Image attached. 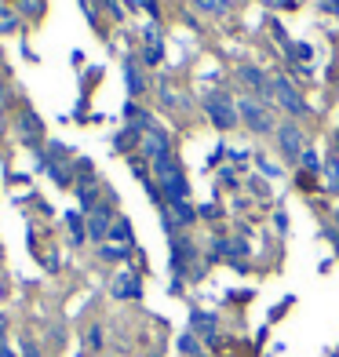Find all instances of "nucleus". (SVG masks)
Wrapping results in <instances>:
<instances>
[{
    "label": "nucleus",
    "instance_id": "obj_1",
    "mask_svg": "<svg viewBox=\"0 0 339 357\" xmlns=\"http://www.w3.org/2000/svg\"><path fill=\"white\" fill-rule=\"evenodd\" d=\"M153 183H157V190H165V201H186L190 197L186 172H183V165H179L175 153H168L165 160L153 165Z\"/></svg>",
    "mask_w": 339,
    "mask_h": 357
},
{
    "label": "nucleus",
    "instance_id": "obj_2",
    "mask_svg": "<svg viewBox=\"0 0 339 357\" xmlns=\"http://www.w3.org/2000/svg\"><path fill=\"white\" fill-rule=\"evenodd\" d=\"M237 113H241V124L248 128L252 135H273L278 132V117H273V109L259 99H237Z\"/></svg>",
    "mask_w": 339,
    "mask_h": 357
},
{
    "label": "nucleus",
    "instance_id": "obj_3",
    "mask_svg": "<svg viewBox=\"0 0 339 357\" xmlns=\"http://www.w3.org/2000/svg\"><path fill=\"white\" fill-rule=\"evenodd\" d=\"M273 102H281V109H285L292 121H306V117H310V102L303 99L299 88H296L285 73L273 77Z\"/></svg>",
    "mask_w": 339,
    "mask_h": 357
},
{
    "label": "nucleus",
    "instance_id": "obj_4",
    "mask_svg": "<svg viewBox=\"0 0 339 357\" xmlns=\"http://www.w3.org/2000/svg\"><path fill=\"white\" fill-rule=\"evenodd\" d=\"M204 113H208V121L216 124V132H230V128H237L241 121V113H237V99H230L226 91H212L204 99Z\"/></svg>",
    "mask_w": 339,
    "mask_h": 357
},
{
    "label": "nucleus",
    "instance_id": "obj_5",
    "mask_svg": "<svg viewBox=\"0 0 339 357\" xmlns=\"http://www.w3.org/2000/svg\"><path fill=\"white\" fill-rule=\"evenodd\" d=\"M273 139H278V150L285 160H299V153L306 150V132L296 124V121H288V124H278V132H273Z\"/></svg>",
    "mask_w": 339,
    "mask_h": 357
},
{
    "label": "nucleus",
    "instance_id": "obj_6",
    "mask_svg": "<svg viewBox=\"0 0 339 357\" xmlns=\"http://www.w3.org/2000/svg\"><path fill=\"white\" fill-rule=\"evenodd\" d=\"M139 150H142V160H150V165H157V160H165L172 153V142H168V132L160 124H150L146 132H142V142H139Z\"/></svg>",
    "mask_w": 339,
    "mask_h": 357
},
{
    "label": "nucleus",
    "instance_id": "obj_7",
    "mask_svg": "<svg viewBox=\"0 0 339 357\" xmlns=\"http://www.w3.org/2000/svg\"><path fill=\"white\" fill-rule=\"evenodd\" d=\"M113 219H117V215H113V208H110L106 201H99V204L88 212V237L99 241V245H106L110 230H113Z\"/></svg>",
    "mask_w": 339,
    "mask_h": 357
},
{
    "label": "nucleus",
    "instance_id": "obj_8",
    "mask_svg": "<svg viewBox=\"0 0 339 357\" xmlns=\"http://www.w3.org/2000/svg\"><path fill=\"white\" fill-rule=\"evenodd\" d=\"M193 241L190 237H183V234H175L172 237V270H175V278H183V273H190V266H193Z\"/></svg>",
    "mask_w": 339,
    "mask_h": 357
},
{
    "label": "nucleus",
    "instance_id": "obj_9",
    "mask_svg": "<svg viewBox=\"0 0 339 357\" xmlns=\"http://www.w3.org/2000/svg\"><path fill=\"white\" fill-rule=\"evenodd\" d=\"M19 139L26 146H33V150H40V142H44V124L33 109H22V117H19Z\"/></svg>",
    "mask_w": 339,
    "mask_h": 357
},
{
    "label": "nucleus",
    "instance_id": "obj_10",
    "mask_svg": "<svg viewBox=\"0 0 339 357\" xmlns=\"http://www.w3.org/2000/svg\"><path fill=\"white\" fill-rule=\"evenodd\" d=\"M142 37H146V47H142V62H146V66H157V62L165 59V33H160L157 22H150L146 29H142Z\"/></svg>",
    "mask_w": 339,
    "mask_h": 357
},
{
    "label": "nucleus",
    "instance_id": "obj_11",
    "mask_svg": "<svg viewBox=\"0 0 339 357\" xmlns=\"http://www.w3.org/2000/svg\"><path fill=\"white\" fill-rule=\"evenodd\" d=\"M62 153H66L62 146H52V153L44 157V168L52 172V178H55L59 186H70V165H73V160H66Z\"/></svg>",
    "mask_w": 339,
    "mask_h": 357
},
{
    "label": "nucleus",
    "instance_id": "obj_12",
    "mask_svg": "<svg viewBox=\"0 0 339 357\" xmlns=\"http://www.w3.org/2000/svg\"><path fill=\"white\" fill-rule=\"evenodd\" d=\"M110 291H113V299H139L142 296V284H139L135 273H117L113 284H110Z\"/></svg>",
    "mask_w": 339,
    "mask_h": 357
},
{
    "label": "nucleus",
    "instance_id": "obj_13",
    "mask_svg": "<svg viewBox=\"0 0 339 357\" xmlns=\"http://www.w3.org/2000/svg\"><path fill=\"white\" fill-rule=\"evenodd\" d=\"M77 201L84 204L88 212H91L95 204H99V183H95L91 175H80V178H77Z\"/></svg>",
    "mask_w": 339,
    "mask_h": 357
},
{
    "label": "nucleus",
    "instance_id": "obj_14",
    "mask_svg": "<svg viewBox=\"0 0 339 357\" xmlns=\"http://www.w3.org/2000/svg\"><path fill=\"white\" fill-rule=\"evenodd\" d=\"M124 84H128V91L132 95H142V88H146V80H142V70H139V62L128 55L124 59Z\"/></svg>",
    "mask_w": 339,
    "mask_h": 357
},
{
    "label": "nucleus",
    "instance_id": "obj_15",
    "mask_svg": "<svg viewBox=\"0 0 339 357\" xmlns=\"http://www.w3.org/2000/svg\"><path fill=\"white\" fill-rule=\"evenodd\" d=\"M190 324H193V332H197L204 343H216V314H193Z\"/></svg>",
    "mask_w": 339,
    "mask_h": 357
},
{
    "label": "nucleus",
    "instance_id": "obj_16",
    "mask_svg": "<svg viewBox=\"0 0 339 357\" xmlns=\"http://www.w3.org/2000/svg\"><path fill=\"white\" fill-rule=\"evenodd\" d=\"M66 226H70V234H73V245H80V241L88 237V219L80 215V212H70L66 215Z\"/></svg>",
    "mask_w": 339,
    "mask_h": 357
},
{
    "label": "nucleus",
    "instance_id": "obj_17",
    "mask_svg": "<svg viewBox=\"0 0 339 357\" xmlns=\"http://www.w3.org/2000/svg\"><path fill=\"white\" fill-rule=\"evenodd\" d=\"M139 142H142V132H139L135 124H128L124 132L113 139V146H117V150H132V146H139Z\"/></svg>",
    "mask_w": 339,
    "mask_h": 357
},
{
    "label": "nucleus",
    "instance_id": "obj_18",
    "mask_svg": "<svg viewBox=\"0 0 339 357\" xmlns=\"http://www.w3.org/2000/svg\"><path fill=\"white\" fill-rule=\"evenodd\" d=\"M44 11H47V0H19V15H26L29 22H37Z\"/></svg>",
    "mask_w": 339,
    "mask_h": 357
},
{
    "label": "nucleus",
    "instance_id": "obj_19",
    "mask_svg": "<svg viewBox=\"0 0 339 357\" xmlns=\"http://www.w3.org/2000/svg\"><path fill=\"white\" fill-rule=\"evenodd\" d=\"M15 29H19V11H11L8 4H0V37L15 33Z\"/></svg>",
    "mask_w": 339,
    "mask_h": 357
},
{
    "label": "nucleus",
    "instance_id": "obj_20",
    "mask_svg": "<svg viewBox=\"0 0 339 357\" xmlns=\"http://www.w3.org/2000/svg\"><path fill=\"white\" fill-rule=\"evenodd\" d=\"M110 237L117 241V245H132V226H128V219H113V230H110Z\"/></svg>",
    "mask_w": 339,
    "mask_h": 357
},
{
    "label": "nucleus",
    "instance_id": "obj_21",
    "mask_svg": "<svg viewBox=\"0 0 339 357\" xmlns=\"http://www.w3.org/2000/svg\"><path fill=\"white\" fill-rule=\"evenodd\" d=\"M99 255L103 259H113V263H121V259L132 255V245H110V241H106V245L99 248Z\"/></svg>",
    "mask_w": 339,
    "mask_h": 357
},
{
    "label": "nucleus",
    "instance_id": "obj_22",
    "mask_svg": "<svg viewBox=\"0 0 339 357\" xmlns=\"http://www.w3.org/2000/svg\"><path fill=\"white\" fill-rule=\"evenodd\" d=\"M299 168H303V172H310V175L321 172V160H317V153L310 150V146H306V150L299 153Z\"/></svg>",
    "mask_w": 339,
    "mask_h": 357
},
{
    "label": "nucleus",
    "instance_id": "obj_23",
    "mask_svg": "<svg viewBox=\"0 0 339 357\" xmlns=\"http://www.w3.org/2000/svg\"><path fill=\"white\" fill-rule=\"evenodd\" d=\"M160 102H165V106H186V102H183V95L175 91L168 80H160Z\"/></svg>",
    "mask_w": 339,
    "mask_h": 357
},
{
    "label": "nucleus",
    "instance_id": "obj_24",
    "mask_svg": "<svg viewBox=\"0 0 339 357\" xmlns=\"http://www.w3.org/2000/svg\"><path fill=\"white\" fill-rule=\"evenodd\" d=\"M128 165H132V175L139 178V183H150V168H146V160H142V157H132Z\"/></svg>",
    "mask_w": 339,
    "mask_h": 357
},
{
    "label": "nucleus",
    "instance_id": "obj_25",
    "mask_svg": "<svg viewBox=\"0 0 339 357\" xmlns=\"http://www.w3.org/2000/svg\"><path fill=\"white\" fill-rule=\"evenodd\" d=\"M201 11H208V15H223L226 11V0H193Z\"/></svg>",
    "mask_w": 339,
    "mask_h": 357
},
{
    "label": "nucleus",
    "instance_id": "obj_26",
    "mask_svg": "<svg viewBox=\"0 0 339 357\" xmlns=\"http://www.w3.org/2000/svg\"><path fill=\"white\" fill-rule=\"evenodd\" d=\"M325 175H329V186L339 190V157H332L329 165H325Z\"/></svg>",
    "mask_w": 339,
    "mask_h": 357
},
{
    "label": "nucleus",
    "instance_id": "obj_27",
    "mask_svg": "<svg viewBox=\"0 0 339 357\" xmlns=\"http://www.w3.org/2000/svg\"><path fill=\"white\" fill-rule=\"evenodd\" d=\"M179 350L193 357V354H201V343H197V339H190V335H183V339H179Z\"/></svg>",
    "mask_w": 339,
    "mask_h": 357
},
{
    "label": "nucleus",
    "instance_id": "obj_28",
    "mask_svg": "<svg viewBox=\"0 0 339 357\" xmlns=\"http://www.w3.org/2000/svg\"><path fill=\"white\" fill-rule=\"evenodd\" d=\"M288 66H292V73L299 80H310V62H288Z\"/></svg>",
    "mask_w": 339,
    "mask_h": 357
},
{
    "label": "nucleus",
    "instance_id": "obj_29",
    "mask_svg": "<svg viewBox=\"0 0 339 357\" xmlns=\"http://www.w3.org/2000/svg\"><path fill=\"white\" fill-rule=\"evenodd\" d=\"M103 8H110V19H124V11H121V0H103Z\"/></svg>",
    "mask_w": 339,
    "mask_h": 357
},
{
    "label": "nucleus",
    "instance_id": "obj_30",
    "mask_svg": "<svg viewBox=\"0 0 339 357\" xmlns=\"http://www.w3.org/2000/svg\"><path fill=\"white\" fill-rule=\"evenodd\" d=\"M8 102H11V91H8V84H4V80H0V113L8 109Z\"/></svg>",
    "mask_w": 339,
    "mask_h": 357
},
{
    "label": "nucleus",
    "instance_id": "obj_31",
    "mask_svg": "<svg viewBox=\"0 0 339 357\" xmlns=\"http://www.w3.org/2000/svg\"><path fill=\"white\" fill-rule=\"evenodd\" d=\"M259 168H263L266 175H281V168L273 165V160H266V157H259Z\"/></svg>",
    "mask_w": 339,
    "mask_h": 357
},
{
    "label": "nucleus",
    "instance_id": "obj_32",
    "mask_svg": "<svg viewBox=\"0 0 339 357\" xmlns=\"http://www.w3.org/2000/svg\"><path fill=\"white\" fill-rule=\"evenodd\" d=\"M22 357H40V350L29 343V339H22Z\"/></svg>",
    "mask_w": 339,
    "mask_h": 357
},
{
    "label": "nucleus",
    "instance_id": "obj_33",
    "mask_svg": "<svg viewBox=\"0 0 339 357\" xmlns=\"http://www.w3.org/2000/svg\"><path fill=\"white\" fill-rule=\"evenodd\" d=\"M197 215H204V219H216V215H219V208H216V204H204V208H197Z\"/></svg>",
    "mask_w": 339,
    "mask_h": 357
},
{
    "label": "nucleus",
    "instance_id": "obj_34",
    "mask_svg": "<svg viewBox=\"0 0 339 357\" xmlns=\"http://www.w3.org/2000/svg\"><path fill=\"white\" fill-rule=\"evenodd\" d=\"M299 186H303V190H314V175L303 172V175H299Z\"/></svg>",
    "mask_w": 339,
    "mask_h": 357
},
{
    "label": "nucleus",
    "instance_id": "obj_35",
    "mask_svg": "<svg viewBox=\"0 0 339 357\" xmlns=\"http://www.w3.org/2000/svg\"><path fill=\"white\" fill-rule=\"evenodd\" d=\"M219 183H226V186H237V178H234V172H223V175H219Z\"/></svg>",
    "mask_w": 339,
    "mask_h": 357
},
{
    "label": "nucleus",
    "instance_id": "obj_36",
    "mask_svg": "<svg viewBox=\"0 0 339 357\" xmlns=\"http://www.w3.org/2000/svg\"><path fill=\"white\" fill-rule=\"evenodd\" d=\"M266 4H270V8H292L296 0H266Z\"/></svg>",
    "mask_w": 339,
    "mask_h": 357
},
{
    "label": "nucleus",
    "instance_id": "obj_37",
    "mask_svg": "<svg viewBox=\"0 0 339 357\" xmlns=\"http://www.w3.org/2000/svg\"><path fill=\"white\" fill-rule=\"evenodd\" d=\"M273 219H278V230H288V215H285V212H278Z\"/></svg>",
    "mask_w": 339,
    "mask_h": 357
},
{
    "label": "nucleus",
    "instance_id": "obj_38",
    "mask_svg": "<svg viewBox=\"0 0 339 357\" xmlns=\"http://www.w3.org/2000/svg\"><path fill=\"white\" fill-rule=\"evenodd\" d=\"M142 4H146V11L153 15V19H157V15H160V11H157V0H142Z\"/></svg>",
    "mask_w": 339,
    "mask_h": 357
},
{
    "label": "nucleus",
    "instance_id": "obj_39",
    "mask_svg": "<svg viewBox=\"0 0 339 357\" xmlns=\"http://www.w3.org/2000/svg\"><path fill=\"white\" fill-rule=\"evenodd\" d=\"M4 332H8V321L0 317V343H4Z\"/></svg>",
    "mask_w": 339,
    "mask_h": 357
},
{
    "label": "nucleus",
    "instance_id": "obj_40",
    "mask_svg": "<svg viewBox=\"0 0 339 357\" xmlns=\"http://www.w3.org/2000/svg\"><path fill=\"white\" fill-rule=\"evenodd\" d=\"M0 357H15V354H11V350H8L4 343H0Z\"/></svg>",
    "mask_w": 339,
    "mask_h": 357
},
{
    "label": "nucleus",
    "instance_id": "obj_41",
    "mask_svg": "<svg viewBox=\"0 0 339 357\" xmlns=\"http://www.w3.org/2000/svg\"><path fill=\"white\" fill-rule=\"evenodd\" d=\"M336 150H339V135H336Z\"/></svg>",
    "mask_w": 339,
    "mask_h": 357
},
{
    "label": "nucleus",
    "instance_id": "obj_42",
    "mask_svg": "<svg viewBox=\"0 0 339 357\" xmlns=\"http://www.w3.org/2000/svg\"><path fill=\"white\" fill-rule=\"evenodd\" d=\"M193 357H204V354H193Z\"/></svg>",
    "mask_w": 339,
    "mask_h": 357
},
{
    "label": "nucleus",
    "instance_id": "obj_43",
    "mask_svg": "<svg viewBox=\"0 0 339 357\" xmlns=\"http://www.w3.org/2000/svg\"><path fill=\"white\" fill-rule=\"evenodd\" d=\"M336 219H339V212H336Z\"/></svg>",
    "mask_w": 339,
    "mask_h": 357
},
{
    "label": "nucleus",
    "instance_id": "obj_44",
    "mask_svg": "<svg viewBox=\"0 0 339 357\" xmlns=\"http://www.w3.org/2000/svg\"><path fill=\"white\" fill-rule=\"evenodd\" d=\"M4 4H8V0H4Z\"/></svg>",
    "mask_w": 339,
    "mask_h": 357
}]
</instances>
